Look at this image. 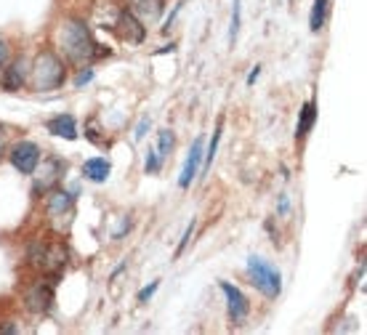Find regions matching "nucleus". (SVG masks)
Instances as JSON below:
<instances>
[{
    "mask_svg": "<svg viewBox=\"0 0 367 335\" xmlns=\"http://www.w3.org/2000/svg\"><path fill=\"white\" fill-rule=\"evenodd\" d=\"M54 40H56V48H59L61 56L72 61V64H80V67L91 64V59H96V56H109V48H99L91 27L78 17L59 21Z\"/></svg>",
    "mask_w": 367,
    "mask_h": 335,
    "instance_id": "nucleus-1",
    "label": "nucleus"
},
{
    "mask_svg": "<svg viewBox=\"0 0 367 335\" xmlns=\"http://www.w3.org/2000/svg\"><path fill=\"white\" fill-rule=\"evenodd\" d=\"M67 80V61L61 59L56 51L43 48L35 56V61H30V78L27 83L32 85V91L38 94H51L59 91Z\"/></svg>",
    "mask_w": 367,
    "mask_h": 335,
    "instance_id": "nucleus-2",
    "label": "nucleus"
},
{
    "mask_svg": "<svg viewBox=\"0 0 367 335\" xmlns=\"http://www.w3.org/2000/svg\"><path fill=\"white\" fill-rule=\"evenodd\" d=\"M27 258L35 269H41L43 274L59 277L67 258H69V250L61 242H32L30 250H27Z\"/></svg>",
    "mask_w": 367,
    "mask_h": 335,
    "instance_id": "nucleus-3",
    "label": "nucleus"
},
{
    "mask_svg": "<svg viewBox=\"0 0 367 335\" xmlns=\"http://www.w3.org/2000/svg\"><path fill=\"white\" fill-rule=\"evenodd\" d=\"M245 272H247V277H250L253 288L261 290L266 298L274 301V298L282 293V274H280V269H274V266H271L269 261H264L261 256L247 258Z\"/></svg>",
    "mask_w": 367,
    "mask_h": 335,
    "instance_id": "nucleus-4",
    "label": "nucleus"
},
{
    "mask_svg": "<svg viewBox=\"0 0 367 335\" xmlns=\"http://www.w3.org/2000/svg\"><path fill=\"white\" fill-rule=\"evenodd\" d=\"M8 160H11V165L24 173V176H32V171L38 168V162H41V147L35 144V141H30V138H21L16 141L11 149H8Z\"/></svg>",
    "mask_w": 367,
    "mask_h": 335,
    "instance_id": "nucleus-5",
    "label": "nucleus"
},
{
    "mask_svg": "<svg viewBox=\"0 0 367 335\" xmlns=\"http://www.w3.org/2000/svg\"><path fill=\"white\" fill-rule=\"evenodd\" d=\"M38 165H41V171H38V168L32 171V176H35L32 192L41 197V195H48V192L59 184V178L64 176V173H61V171H64V162H61L59 158H54V155H48V158L41 160Z\"/></svg>",
    "mask_w": 367,
    "mask_h": 335,
    "instance_id": "nucleus-6",
    "label": "nucleus"
},
{
    "mask_svg": "<svg viewBox=\"0 0 367 335\" xmlns=\"http://www.w3.org/2000/svg\"><path fill=\"white\" fill-rule=\"evenodd\" d=\"M112 30H115L118 38L125 40L128 45H142L144 40H146V24H142L128 8H120V11H118V19L112 24Z\"/></svg>",
    "mask_w": 367,
    "mask_h": 335,
    "instance_id": "nucleus-7",
    "label": "nucleus"
},
{
    "mask_svg": "<svg viewBox=\"0 0 367 335\" xmlns=\"http://www.w3.org/2000/svg\"><path fill=\"white\" fill-rule=\"evenodd\" d=\"M54 285H56V279H51V282L38 279V282L24 293V306H27L32 314H45V312H51V306H54Z\"/></svg>",
    "mask_w": 367,
    "mask_h": 335,
    "instance_id": "nucleus-8",
    "label": "nucleus"
},
{
    "mask_svg": "<svg viewBox=\"0 0 367 335\" xmlns=\"http://www.w3.org/2000/svg\"><path fill=\"white\" fill-rule=\"evenodd\" d=\"M221 288V293L226 298V312H229V319L234 322V325H243L247 314H250V301L245 298V293L237 288V285H232V282H221L219 285Z\"/></svg>",
    "mask_w": 367,
    "mask_h": 335,
    "instance_id": "nucleus-9",
    "label": "nucleus"
},
{
    "mask_svg": "<svg viewBox=\"0 0 367 335\" xmlns=\"http://www.w3.org/2000/svg\"><path fill=\"white\" fill-rule=\"evenodd\" d=\"M203 155H205V138L197 136L194 141H192L189 155H186V160H184V168H181V173H179V186H181V189H189L192 181L197 178L200 168H203Z\"/></svg>",
    "mask_w": 367,
    "mask_h": 335,
    "instance_id": "nucleus-10",
    "label": "nucleus"
},
{
    "mask_svg": "<svg viewBox=\"0 0 367 335\" xmlns=\"http://www.w3.org/2000/svg\"><path fill=\"white\" fill-rule=\"evenodd\" d=\"M75 192H67V189H51L48 195H45V213L51 218H72V213H75Z\"/></svg>",
    "mask_w": 367,
    "mask_h": 335,
    "instance_id": "nucleus-11",
    "label": "nucleus"
},
{
    "mask_svg": "<svg viewBox=\"0 0 367 335\" xmlns=\"http://www.w3.org/2000/svg\"><path fill=\"white\" fill-rule=\"evenodd\" d=\"M27 78H30V61L24 59V56H19V59L8 61V67L3 69L0 88H3V91H8V94H14V91L24 88Z\"/></svg>",
    "mask_w": 367,
    "mask_h": 335,
    "instance_id": "nucleus-12",
    "label": "nucleus"
},
{
    "mask_svg": "<svg viewBox=\"0 0 367 335\" xmlns=\"http://www.w3.org/2000/svg\"><path fill=\"white\" fill-rule=\"evenodd\" d=\"M128 11L142 24H155L163 17L165 0H128Z\"/></svg>",
    "mask_w": 367,
    "mask_h": 335,
    "instance_id": "nucleus-13",
    "label": "nucleus"
},
{
    "mask_svg": "<svg viewBox=\"0 0 367 335\" xmlns=\"http://www.w3.org/2000/svg\"><path fill=\"white\" fill-rule=\"evenodd\" d=\"M45 131L56 138H67V141H75L80 136V128H78V120L72 115H56L45 122Z\"/></svg>",
    "mask_w": 367,
    "mask_h": 335,
    "instance_id": "nucleus-14",
    "label": "nucleus"
},
{
    "mask_svg": "<svg viewBox=\"0 0 367 335\" xmlns=\"http://www.w3.org/2000/svg\"><path fill=\"white\" fill-rule=\"evenodd\" d=\"M112 173V162L107 158H91L82 162V178H88L91 184H104Z\"/></svg>",
    "mask_w": 367,
    "mask_h": 335,
    "instance_id": "nucleus-15",
    "label": "nucleus"
},
{
    "mask_svg": "<svg viewBox=\"0 0 367 335\" xmlns=\"http://www.w3.org/2000/svg\"><path fill=\"white\" fill-rule=\"evenodd\" d=\"M314 122H317V104H314V101H306L304 109H301V115H298V125H296V136H298V138L309 136V131L314 128Z\"/></svg>",
    "mask_w": 367,
    "mask_h": 335,
    "instance_id": "nucleus-16",
    "label": "nucleus"
},
{
    "mask_svg": "<svg viewBox=\"0 0 367 335\" xmlns=\"http://www.w3.org/2000/svg\"><path fill=\"white\" fill-rule=\"evenodd\" d=\"M327 8H330V0H314L311 14H309V30H311V32H320V30L325 27Z\"/></svg>",
    "mask_w": 367,
    "mask_h": 335,
    "instance_id": "nucleus-17",
    "label": "nucleus"
},
{
    "mask_svg": "<svg viewBox=\"0 0 367 335\" xmlns=\"http://www.w3.org/2000/svg\"><path fill=\"white\" fill-rule=\"evenodd\" d=\"M157 155L163 160H168L170 155H173V149H176V133L170 131V128H163L160 133H157Z\"/></svg>",
    "mask_w": 367,
    "mask_h": 335,
    "instance_id": "nucleus-18",
    "label": "nucleus"
},
{
    "mask_svg": "<svg viewBox=\"0 0 367 335\" xmlns=\"http://www.w3.org/2000/svg\"><path fill=\"white\" fill-rule=\"evenodd\" d=\"M221 133H224V118H219L216 122V131H213V141H210V147L205 149V162H203V171H210V165H213V160H216V149H219V141H221Z\"/></svg>",
    "mask_w": 367,
    "mask_h": 335,
    "instance_id": "nucleus-19",
    "label": "nucleus"
},
{
    "mask_svg": "<svg viewBox=\"0 0 367 335\" xmlns=\"http://www.w3.org/2000/svg\"><path fill=\"white\" fill-rule=\"evenodd\" d=\"M240 27H243V0H234L232 3V24H229V45L237 43Z\"/></svg>",
    "mask_w": 367,
    "mask_h": 335,
    "instance_id": "nucleus-20",
    "label": "nucleus"
},
{
    "mask_svg": "<svg viewBox=\"0 0 367 335\" xmlns=\"http://www.w3.org/2000/svg\"><path fill=\"white\" fill-rule=\"evenodd\" d=\"M163 162L165 160L157 155V149H155V147H149V149H146V155H144V173H160Z\"/></svg>",
    "mask_w": 367,
    "mask_h": 335,
    "instance_id": "nucleus-21",
    "label": "nucleus"
},
{
    "mask_svg": "<svg viewBox=\"0 0 367 335\" xmlns=\"http://www.w3.org/2000/svg\"><path fill=\"white\" fill-rule=\"evenodd\" d=\"M85 138L88 141H93V144H102V133H99V122H96V118H91L88 122H85Z\"/></svg>",
    "mask_w": 367,
    "mask_h": 335,
    "instance_id": "nucleus-22",
    "label": "nucleus"
},
{
    "mask_svg": "<svg viewBox=\"0 0 367 335\" xmlns=\"http://www.w3.org/2000/svg\"><path fill=\"white\" fill-rule=\"evenodd\" d=\"M93 75H96V72H93V67H88V64H85V67H80V72L75 75V88H82V85H88V83L93 80Z\"/></svg>",
    "mask_w": 367,
    "mask_h": 335,
    "instance_id": "nucleus-23",
    "label": "nucleus"
},
{
    "mask_svg": "<svg viewBox=\"0 0 367 335\" xmlns=\"http://www.w3.org/2000/svg\"><path fill=\"white\" fill-rule=\"evenodd\" d=\"M194 226H197V221H194V218H192V221H189V226H186V229H184V237H181V242H179V248H176V256H181V253H184V248H186V242H189V237L194 235Z\"/></svg>",
    "mask_w": 367,
    "mask_h": 335,
    "instance_id": "nucleus-24",
    "label": "nucleus"
},
{
    "mask_svg": "<svg viewBox=\"0 0 367 335\" xmlns=\"http://www.w3.org/2000/svg\"><path fill=\"white\" fill-rule=\"evenodd\" d=\"M277 216H290V197L287 195H280V199H277Z\"/></svg>",
    "mask_w": 367,
    "mask_h": 335,
    "instance_id": "nucleus-25",
    "label": "nucleus"
},
{
    "mask_svg": "<svg viewBox=\"0 0 367 335\" xmlns=\"http://www.w3.org/2000/svg\"><path fill=\"white\" fill-rule=\"evenodd\" d=\"M128 229H131V218L125 216V218L120 221V224H118V229L112 232V239H122V237L128 235Z\"/></svg>",
    "mask_w": 367,
    "mask_h": 335,
    "instance_id": "nucleus-26",
    "label": "nucleus"
},
{
    "mask_svg": "<svg viewBox=\"0 0 367 335\" xmlns=\"http://www.w3.org/2000/svg\"><path fill=\"white\" fill-rule=\"evenodd\" d=\"M179 11H181V3H176V8L170 11V17H168V19H165V24L160 27V32H163V35H168V30L173 27V21H176V17H179Z\"/></svg>",
    "mask_w": 367,
    "mask_h": 335,
    "instance_id": "nucleus-27",
    "label": "nucleus"
},
{
    "mask_svg": "<svg viewBox=\"0 0 367 335\" xmlns=\"http://www.w3.org/2000/svg\"><path fill=\"white\" fill-rule=\"evenodd\" d=\"M157 288H160V282H157V279H155V282H152V285H149V288H144L142 293H139V301H142V303H146V301H149V298L155 296V293H157Z\"/></svg>",
    "mask_w": 367,
    "mask_h": 335,
    "instance_id": "nucleus-28",
    "label": "nucleus"
},
{
    "mask_svg": "<svg viewBox=\"0 0 367 335\" xmlns=\"http://www.w3.org/2000/svg\"><path fill=\"white\" fill-rule=\"evenodd\" d=\"M146 131H149V118H142L139 120V125H136V131H133V138H136V141H142Z\"/></svg>",
    "mask_w": 367,
    "mask_h": 335,
    "instance_id": "nucleus-29",
    "label": "nucleus"
},
{
    "mask_svg": "<svg viewBox=\"0 0 367 335\" xmlns=\"http://www.w3.org/2000/svg\"><path fill=\"white\" fill-rule=\"evenodd\" d=\"M5 61H8V43L0 38V67H3Z\"/></svg>",
    "mask_w": 367,
    "mask_h": 335,
    "instance_id": "nucleus-30",
    "label": "nucleus"
},
{
    "mask_svg": "<svg viewBox=\"0 0 367 335\" xmlns=\"http://www.w3.org/2000/svg\"><path fill=\"white\" fill-rule=\"evenodd\" d=\"M258 75H261V67H256V69H253V72L247 75V85H253V83L258 80Z\"/></svg>",
    "mask_w": 367,
    "mask_h": 335,
    "instance_id": "nucleus-31",
    "label": "nucleus"
},
{
    "mask_svg": "<svg viewBox=\"0 0 367 335\" xmlns=\"http://www.w3.org/2000/svg\"><path fill=\"white\" fill-rule=\"evenodd\" d=\"M122 272H125V263H120V266H118V269L112 272V277H109V279H118V277H120Z\"/></svg>",
    "mask_w": 367,
    "mask_h": 335,
    "instance_id": "nucleus-32",
    "label": "nucleus"
},
{
    "mask_svg": "<svg viewBox=\"0 0 367 335\" xmlns=\"http://www.w3.org/2000/svg\"><path fill=\"white\" fill-rule=\"evenodd\" d=\"M3 152H5V144H3V131H0V160H3Z\"/></svg>",
    "mask_w": 367,
    "mask_h": 335,
    "instance_id": "nucleus-33",
    "label": "nucleus"
}]
</instances>
